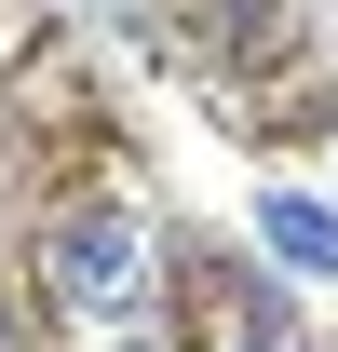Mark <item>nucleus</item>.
Listing matches in <instances>:
<instances>
[{
	"instance_id": "f257e3e1",
	"label": "nucleus",
	"mask_w": 338,
	"mask_h": 352,
	"mask_svg": "<svg viewBox=\"0 0 338 352\" xmlns=\"http://www.w3.org/2000/svg\"><path fill=\"white\" fill-rule=\"evenodd\" d=\"M41 285L68 311H135L149 285H163V244H149L135 217H109V204H82V217L41 230Z\"/></svg>"
},
{
	"instance_id": "f03ea898",
	"label": "nucleus",
	"mask_w": 338,
	"mask_h": 352,
	"mask_svg": "<svg viewBox=\"0 0 338 352\" xmlns=\"http://www.w3.org/2000/svg\"><path fill=\"white\" fill-rule=\"evenodd\" d=\"M257 244L284 271H311V285H338V204H311V190H271L257 204Z\"/></svg>"
},
{
	"instance_id": "7ed1b4c3",
	"label": "nucleus",
	"mask_w": 338,
	"mask_h": 352,
	"mask_svg": "<svg viewBox=\"0 0 338 352\" xmlns=\"http://www.w3.org/2000/svg\"><path fill=\"white\" fill-rule=\"evenodd\" d=\"M244 352H284V339H244Z\"/></svg>"
}]
</instances>
